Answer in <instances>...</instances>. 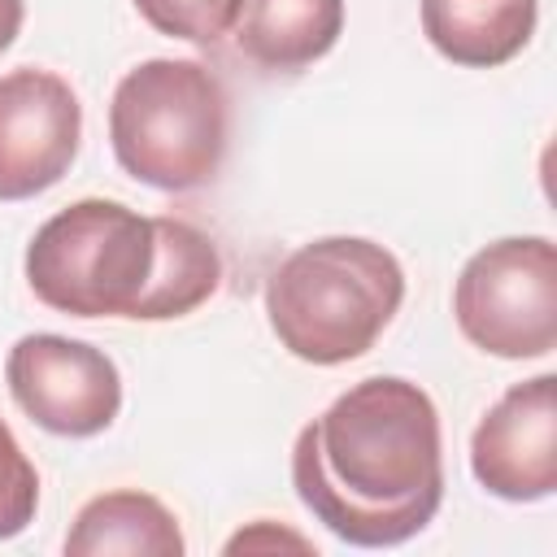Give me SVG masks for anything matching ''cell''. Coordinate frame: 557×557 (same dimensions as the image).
Returning <instances> with one entry per match:
<instances>
[{"label":"cell","mask_w":557,"mask_h":557,"mask_svg":"<svg viewBox=\"0 0 557 557\" xmlns=\"http://www.w3.org/2000/svg\"><path fill=\"white\" fill-rule=\"evenodd\" d=\"M292 487L335 540L392 548L413 540L444 500V440L435 400L374 374L339 392L292 448Z\"/></svg>","instance_id":"cell-1"},{"label":"cell","mask_w":557,"mask_h":557,"mask_svg":"<svg viewBox=\"0 0 557 557\" xmlns=\"http://www.w3.org/2000/svg\"><path fill=\"white\" fill-rule=\"evenodd\" d=\"M405 300L400 261L361 235H326L287 252L265 278L274 339L309 366H344L374 348Z\"/></svg>","instance_id":"cell-2"},{"label":"cell","mask_w":557,"mask_h":557,"mask_svg":"<svg viewBox=\"0 0 557 557\" xmlns=\"http://www.w3.org/2000/svg\"><path fill=\"white\" fill-rule=\"evenodd\" d=\"M26 283L48 309L70 318L152 322L161 283L157 218L122 200H74L26 244Z\"/></svg>","instance_id":"cell-3"},{"label":"cell","mask_w":557,"mask_h":557,"mask_svg":"<svg viewBox=\"0 0 557 557\" xmlns=\"http://www.w3.org/2000/svg\"><path fill=\"white\" fill-rule=\"evenodd\" d=\"M231 139L222 78L187 57H152L122 74L109 100L117 165L157 191H196L218 178Z\"/></svg>","instance_id":"cell-4"},{"label":"cell","mask_w":557,"mask_h":557,"mask_svg":"<svg viewBox=\"0 0 557 557\" xmlns=\"http://www.w3.org/2000/svg\"><path fill=\"white\" fill-rule=\"evenodd\" d=\"M461 335L505 361L557 348V248L548 235H505L479 248L453 287Z\"/></svg>","instance_id":"cell-5"},{"label":"cell","mask_w":557,"mask_h":557,"mask_svg":"<svg viewBox=\"0 0 557 557\" xmlns=\"http://www.w3.org/2000/svg\"><path fill=\"white\" fill-rule=\"evenodd\" d=\"M17 409L65 440H91L113 426L122 409V374L96 344L35 331L9 348L4 361Z\"/></svg>","instance_id":"cell-6"},{"label":"cell","mask_w":557,"mask_h":557,"mask_svg":"<svg viewBox=\"0 0 557 557\" xmlns=\"http://www.w3.org/2000/svg\"><path fill=\"white\" fill-rule=\"evenodd\" d=\"M83 104L52 70L0 74V200H30L61 183L78 157Z\"/></svg>","instance_id":"cell-7"},{"label":"cell","mask_w":557,"mask_h":557,"mask_svg":"<svg viewBox=\"0 0 557 557\" xmlns=\"http://www.w3.org/2000/svg\"><path fill=\"white\" fill-rule=\"evenodd\" d=\"M470 470L483 492L531 505L557 492V379L513 383L470 435Z\"/></svg>","instance_id":"cell-8"},{"label":"cell","mask_w":557,"mask_h":557,"mask_svg":"<svg viewBox=\"0 0 557 557\" xmlns=\"http://www.w3.org/2000/svg\"><path fill=\"white\" fill-rule=\"evenodd\" d=\"M540 0H422V35L466 70L513 61L535 35Z\"/></svg>","instance_id":"cell-9"},{"label":"cell","mask_w":557,"mask_h":557,"mask_svg":"<svg viewBox=\"0 0 557 557\" xmlns=\"http://www.w3.org/2000/svg\"><path fill=\"white\" fill-rule=\"evenodd\" d=\"M344 35V0H244L235 48L261 70L296 74Z\"/></svg>","instance_id":"cell-10"},{"label":"cell","mask_w":557,"mask_h":557,"mask_svg":"<svg viewBox=\"0 0 557 557\" xmlns=\"http://www.w3.org/2000/svg\"><path fill=\"white\" fill-rule=\"evenodd\" d=\"M183 548L187 540L178 518L157 496L135 487L91 496L65 535L70 557H183Z\"/></svg>","instance_id":"cell-11"},{"label":"cell","mask_w":557,"mask_h":557,"mask_svg":"<svg viewBox=\"0 0 557 557\" xmlns=\"http://www.w3.org/2000/svg\"><path fill=\"white\" fill-rule=\"evenodd\" d=\"M131 4L157 35L187 39L200 48L231 35L244 13V0H131Z\"/></svg>","instance_id":"cell-12"},{"label":"cell","mask_w":557,"mask_h":557,"mask_svg":"<svg viewBox=\"0 0 557 557\" xmlns=\"http://www.w3.org/2000/svg\"><path fill=\"white\" fill-rule=\"evenodd\" d=\"M39 509V474L22 453L17 435L0 418V540L22 535Z\"/></svg>","instance_id":"cell-13"},{"label":"cell","mask_w":557,"mask_h":557,"mask_svg":"<svg viewBox=\"0 0 557 557\" xmlns=\"http://www.w3.org/2000/svg\"><path fill=\"white\" fill-rule=\"evenodd\" d=\"M278 544H287V548H313L305 535H296V531H274L270 522H257L252 531H239L235 540H226V553H252V548H278Z\"/></svg>","instance_id":"cell-14"},{"label":"cell","mask_w":557,"mask_h":557,"mask_svg":"<svg viewBox=\"0 0 557 557\" xmlns=\"http://www.w3.org/2000/svg\"><path fill=\"white\" fill-rule=\"evenodd\" d=\"M22 17H26V0H0V52L17 39Z\"/></svg>","instance_id":"cell-15"}]
</instances>
